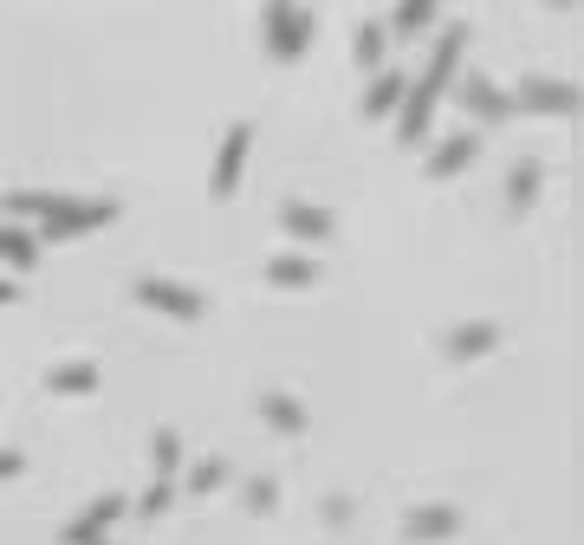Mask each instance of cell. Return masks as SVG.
Here are the masks:
<instances>
[{
    "instance_id": "6da1fadb",
    "label": "cell",
    "mask_w": 584,
    "mask_h": 545,
    "mask_svg": "<svg viewBox=\"0 0 584 545\" xmlns=\"http://www.w3.org/2000/svg\"><path fill=\"white\" fill-rule=\"evenodd\" d=\"M462 52H467V27H442V39L428 46V66L423 78H409V91H403V105H396V143H423V130L435 123V105H442V91L455 85L462 72Z\"/></svg>"
},
{
    "instance_id": "7a4b0ae2",
    "label": "cell",
    "mask_w": 584,
    "mask_h": 545,
    "mask_svg": "<svg viewBox=\"0 0 584 545\" xmlns=\"http://www.w3.org/2000/svg\"><path fill=\"white\" fill-rule=\"evenodd\" d=\"M117 215L123 208H117L111 195H52L33 228H39V240H85V234L111 228Z\"/></svg>"
},
{
    "instance_id": "3957f363",
    "label": "cell",
    "mask_w": 584,
    "mask_h": 545,
    "mask_svg": "<svg viewBox=\"0 0 584 545\" xmlns=\"http://www.w3.org/2000/svg\"><path fill=\"white\" fill-rule=\"evenodd\" d=\"M311 33H318V13H311L306 0H267V7H260V46H267L273 66L306 59Z\"/></svg>"
},
{
    "instance_id": "277c9868",
    "label": "cell",
    "mask_w": 584,
    "mask_h": 545,
    "mask_svg": "<svg viewBox=\"0 0 584 545\" xmlns=\"http://www.w3.org/2000/svg\"><path fill=\"white\" fill-rule=\"evenodd\" d=\"M137 306L143 311H162V318H182V325H195V318H208V293L201 286H182V279H162V272H143L137 286Z\"/></svg>"
},
{
    "instance_id": "5b68a950",
    "label": "cell",
    "mask_w": 584,
    "mask_h": 545,
    "mask_svg": "<svg viewBox=\"0 0 584 545\" xmlns=\"http://www.w3.org/2000/svg\"><path fill=\"white\" fill-rule=\"evenodd\" d=\"M506 105L526 117H578V85L572 78H519L513 91H506Z\"/></svg>"
},
{
    "instance_id": "8992f818",
    "label": "cell",
    "mask_w": 584,
    "mask_h": 545,
    "mask_svg": "<svg viewBox=\"0 0 584 545\" xmlns=\"http://www.w3.org/2000/svg\"><path fill=\"white\" fill-rule=\"evenodd\" d=\"M123 513H130L123 494H98V501H85L72 519L59 526V545H111V526L123 519Z\"/></svg>"
},
{
    "instance_id": "52a82bcc",
    "label": "cell",
    "mask_w": 584,
    "mask_h": 545,
    "mask_svg": "<svg viewBox=\"0 0 584 545\" xmlns=\"http://www.w3.org/2000/svg\"><path fill=\"white\" fill-rule=\"evenodd\" d=\"M455 533H462V506H448V501H428L403 513V539L409 545H435V539H455Z\"/></svg>"
},
{
    "instance_id": "ba28073f",
    "label": "cell",
    "mask_w": 584,
    "mask_h": 545,
    "mask_svg": "<svg viewBox=\"0 0 584 545\" xmlns=\"http://www.w3.org/2000/svg\"><path fill=\"white\" fill-rule=\"evenodd\" d=\"M247 156H254V123H228V137H221V150H215V176H208V189H215V195L240 189Z\"/></svg>"
},
{
    "instance_id": "9c48e42d",
    "label": "cell",
    "mask_w": 584,
    "mask_h": 545,
    "mask_svg": "<svg viewBox=\"0 0 584 545\" xmlns=\"http://www.w3.org/2000/svg\"><path fill=\"white\" fill-rule=\"evenodd\" d=\"M501 338L506 331L494 325V318H467V325H455V331L442 338V357H448V364H474V357H494Z\"/></svg>"
},
{
    "instance_id": "30bf717a",
    "label": "cell",
    "mask_w": 584,
    "mask_h": 545,
    "mask_svg": "<svg viewBox=\"0 0 584 545\" xmlns=\"http://www.w3.org/2000/svg\"><path fill=\"white\" fill-rule=\"evenodd\" d=\"M474 156H481V130H455V137H442V143H435V156L423 162V176H428V182H448V176H462Z\"/></svg>"
},
{
    "instance_id": "8fae6325",
    "label": "cell",
    "mask_w": 584,
    "mask_h": 545,
    "mask_svg": "<svg viewBox=\"0 0 584 545\" xmlns=\"http://www.w3.org/2000/svg\"><path fill=\"white\" fill-rule=\"evenodd\" d=\"M260 279H267L273 293H306V286H318V260H311L306 247H293V254H273L267 267H260Z\"/></svg>"
},
{
    "instance_id": "7c38bea8",
    "label": "cell",
    "mask_w": 584,
    "mask_h": 545,
    "mask_svg": "<svg viewBox=\"0 0 584 545\" xmlns=\"http://www.w3.org/2000/svg\"><path fill=\"white\" fill-rule=\"evenodd\" d=\"M540 195H545V162L540 156H526V162L506 169V215H533Z\"/></svg>"
},
{
    "instance_id": "4fadbf2b",
    "label": "cell",
    "mask_w": 584,
    "mask_h": 545,
    "mask_svg": "<svg viewBox=\"0 0 584 545\" xmlns=\"http://www.w3.org/2000/svg\"><path fill=\"white\" fill-rule=\"evenodd\" d=\"M462 111L474 117V123H506L513 117V105H506V91L494 85V78H462Z\"/></svg>"
},
{
    "instance_id": "5bb4252c",
    "label": "cell",
    "mask_w": 584,
    "mask_h": 545,
    "mask_svg": "<svg viewBox=\"0 0 584 545\" xmlns=\"http://www.w3.org/2000/svg\"><path fill=\"white\" fill-rule=\"evenodd\" d=\"M279 228L293 234V240H306V247H325V240H331V215H325L318 201H286V208H279Z\"/></svg>"
},
{
    "instance_id": "9a60e30c",
    "label": "cell",
    "mask_w": 584,
    "mask_h": 545,
    "mask_svg": "<svg viewBox=\"0 0 584 545\" xmlns=\"http://www.w3.org/2000/svg\"><path fill=\"white\" fill-rule=\"evenodd\" d=\"M403 91H409V72H396V66H377V78L364 85V98H357V111L364 117H389L403 105Z\"/></svg>"
},
{
    "instance_id": "2e32d148",
    "label": "cell",
    "mask_w": 584,
    "mask_h": 545,
    "mask_svg": "<svg viewBox=\"0 0 584 545\" xmlns=\"http://www.w3.org/2000/svg\"><path fill=\"white\" fill-rule=\"evenodd\" d=\"M98 384H105V370H98L91 357H66V364L46 370V389H52V396H91Z\"/></svg>"
},
{
    "instance_id": "e0dca14e",
    "label": "cell",
    "mask_w": 584,
    "mask_h": 545,
    "mask_svg": "<svg viewBox=\"0 0 584 545\" xmlns=\"http://www.w3.org/2000/svg\"><path fill=\"white\" fill-rule=\"evenodd\" d=\"M0 267H13V272L39 267V234L20 228V221H7V215H0Z\"/></svg>"
},
{
    "instance_id": "ac0fdd59",
    "label": "cell",
    "mask_w": 584,
    "mask_h": 545,
    "mask_svg": "<svg viewBox=\"0 0 584 545\" xmlns=\"http://www.w3.org/2000/svg\"><path fill=\"white\" fill-rule=\"evenodd\" d=\"M260 416H267V428H279V435H306V403L299 396H286V389H267L260 396Z\"/></svg>"
},
{
    "instance_id": "d6986e66",
    "label": "cell",
    "mask_w": 584,
    "mask_h": 545,
    "mask_svg": "<svg viewBox=\"0 0 584 545\" xmlns=\"http://www.w3.org/2000/svg\"><path fill=\"white\" fill-rule=\"evenodd\" d=\"M435 13H442V0H396V13H389V27H384V33L416 39L423 27H435Z\"/></svg>"
},
{
    "instance_id": "ffe728a7",
    "label": "cell",
    "mask_w": 584,
    "mask_h": 545,
    "mask_svg": "<svg viewBox=\"0 0 584 545\" xmlns=\"http://www.w3.org/2000/svg\"><path fill=\"white\" fill-rule=\"evenodd\" d=\"M350 59H357L364 72H377V66H384V59H389V33H384V27H377V20H364V27L350 33Z\"/></svg>"
},
{
    "instance_id": "44dd1931",
    "label": "cell",
    "mask_w": 584,
    "mask_h": 545,
    "mask_svg": "<svg viewBox=\"0 0 584 545\" xmlns=\"http://www.w3.org/2000/svg\"><path fill=\"white\" fill-rule=\"evenodd\" d=\"M150 474H156V480H176V474H182V435H176V428H156Z\"/></svg>"
},
{
    "instance_id": "7402d4cb",
    "label": "cell",
    "mask_w": 584,
    "mask_h": 545,
    "mask_svg": "<svg viewBox=\"0 0 584 545\" xmlns=\"http://www.w3.org/2000/svg\"><path fill=\"white\" fill-rule=\"evenodd\" d=\"M228 480H234V467L221 462V455H208V462H195V467H189V494H221Z\"/></svg>"
},
{
    "instance_id": "603a6c76",
    "label": "cell",
    "mask_w": 584,
    "mask_h": 545,
    "mask_svg": "<svg viewBox=\"0 0 584 545\" xmlns=\"http://www.w3.org/2000/svg\"><path fill=\"white\" fill-rule=\"evenodd\" d=\"M240 506H247V513H273V506H279V480H273V474H254V480L240 487Z\"/></svg>"
},
{
    "instance_id": "cb8c5ba5",
    "label": "cell",
    "mask_w": 584,
    "mask_h": 545,
    "mask_svg": "<svg viewBox=\"0 0 584 545\" xmlns=\"http://www.w3.org/2000/svg\"><path fill=\"white\" fill-rule=\"evenodd\" d=\"M169 501H176V480H150V487H143V501H130V513H137V519H162Z\"/></svg>"
},
{
    "instance_id": "d4e9b609",
    "label": "cell",
    "mask_w": 584,
    "mask_h": 545,
    "mask_svg": "<svg viewBox=\"0 0 584 545\" xmlns=\"http://www.w3.org/2000/svg\"><path fill=\"white\" fill-rule=\"evenodd\" d=\"M350 519H357L350 494H331V501H325V526H350Z\"/></svg>"
},
{
    "instance_id": "484cf974",
    "label": "cell",
    "mask_w": 584,
    "mask_h": 545,
    "mask_svg": "<svg viewBox=\"0 0 584 545\" xmlns=\"http://www.w3.org/2000/svg\"><path fill=\"white\" fill-rule=\"evenodd\" d=\"M20 467H27V462H20V448H0V480H13Z\"/></svg>"
},
{
    "instance_id": "4316f807",
    "label": "cell",
    "mask_w": 584,
    "mask_h": 545,
    "mask_svg": "<svg viewBox=\"0 0 584 545\" xmlns=\"http://www.w3.org/2000/svg\"><path fill=\"white\" fill-rule=\"evenodd\" d=\"M13 299H20V286H13V279H0V306H13Z\"/></svg>"
},
{
    "instance_id": "83f0119b",
    "label": "cell",
    "mask_w": 584,
    "mask_h": 545,
    "mask_svg": "<svg viewBox=\"0 0 584 545\" xmlns=\"http://www.w3.org/2000/svg\"><path fill=\"white\" fill-rule=\"evenodd\" d=\"M545 7H558V13H565V7H572V0H545Z\"/></svg>"
}]
</instances>
